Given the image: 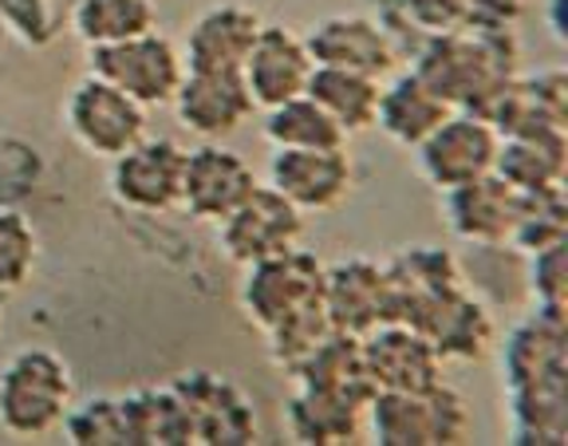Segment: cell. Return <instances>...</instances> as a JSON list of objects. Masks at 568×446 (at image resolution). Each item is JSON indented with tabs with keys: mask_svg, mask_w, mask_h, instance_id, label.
Wrapping results in <instances>:
<instances>
[{
	"mask_svg": "<svg viewBox=\"0 0 568 446\" xmlns=\"http://www.w3.org/2000/svg\"><path fill=\"white\" fill-rule=\"evenodd\" d=\"M446 194V222H450L454 237L481 250H494V245H506L509 233L517 222V194L509 182H501L497 174H481L474 182H462Z\"/></svg>",
	"mask_w": 568,
	"mask_h": 446,
	"instance_id": "d6986e66",
	"label": "cell"
},
{
	"mask_svg": "<svg viewBox=\"0 0 568 446\" xmlns=\"http://www.w3.org/2000/svg\"><path fill=\"white\" fill-rule=\"evenodd\" d=\"M63 430H68V443L80 446H123L131 443V427H126V407L123 395H103V399H88V403H71L68 419H63Z\"/></svg>",
	"mask_w": 568,
	"mask_h": 446,
	"instance_id": "d6a6232c",
	"label": "cell"
},
{
	"mask_svg": "<svg viewBox=\"0 0 568 446\" xmlns=\"http://www.w3.org/2000/svg\"><path fill=\"white\" fill-rule=\"evenodd\" d=\"M261 32V17L245 4H213L190 24L182 63L186 72H241Z\"/></svg>",
	"mask_w": 568,
	"mask_h": 446,
	"instance_id": "ffe728a7",
	"label": "cell"
},
{
	"mask_svg": "<svg viewBox=\"0 0 568 446\" xmlns=\"http://www.w3.org/2000/svg\"><path fill=\"white\" fill-rule=\"evenodd\" d=\"M182 166L186 151L174 139H139L111 159V194L139 214H166L182 197Z\"/></svg>",
	"mask_w": 568,
	"mask_h": 446,
	"instance_id": "9c48e42d",
	"label": "cell"
},
{
	"mask_svg": "<svg viewBox=\"0 0 568 446\" xmlns=\"http://www.w3.org/2000/svg\"><path fill=\"white\" fill-rule=\"evenodd\" d=\"M75 387L55 352L24 348L0 372V427L17 438H44L63 427Z\"/></svg>",
	"mask_w": 568,
	"mask_h": 446,
	"instance_id": "3957f363",
	"label": "cell"
},
{
	"mask_svg": "<svg viewBox=\"0 0 568 446\" xmlns=\"http://www.w3.org/2000/svg\"><path fill=\"white\" fill-rule=\"evenodd\" d=\"M71 24H75V37L88 48H103L154 32L159 12H154L151 0H80L71 12Z\"/></svg>",
	"mask_w": 568,
	"mask_h": 446,
	"instance_id": "f1b7e54d",
	"label": "cell"
},
{
	"mask_svg": "<svg viewBox=\"0 0 568 446\" xmlns=\"http://www.w3.org/2000/svg\"><path fill=\"white\" fill-rule=\"evenodd\" d=\"M494 174L501 182H509L517 194L565 186L568 134H506L497 143Z\"/></svg>",
	"mask_w": 568,
	"mask_h": 446,
	"instance_id": "cb8c5ba5",
	"label": "cell"
},
{
	"mask_svg": "<svg viewBox=\"0 0 568 446\" xmlns=\"http://www.w3.org/2000/svg\"><path fill=\"white\" fill-rule=\"evenodd\" d=\"M568 242V197L565 186L537 190V194H521L517 202V222L509 233V245L521 253H541L552 245Z\"/></svg>",
	"mask_w": 568,
	"mask_h": 446,
	"instance_id": "f546056e",
	"label": "cell"
},
{
	"mask_svg": "<svg viewBox=\"0 0 568 446\" xmlns=\"http://www.w3.org/2000/svg\"><path fill=\"white\" fill-rule=\"evenodd\" d=\"M284 419H288V435L308 446L355 443L359 430H364V410L355 403L312 392V387H296V395L284 407Z\"/></svg>",
	"mask_w": 568,
	"mask_h": 446,
	"instance_id": "4316f807",
	"label": "cell"
},
{
	"mask_svg": "<svg viewBox=\"0 0 568 446\" xmlns=\"http://www.w3.org/2000/svg\"><path fill=\"white\" fill-rule=\"evenodd\" d=\"M379 91H383V80H372V75L344 72V68H312L304 95L316 99L320 108L336 119L339 131L352 139V134H364L375 126Z\"/></svg>",
	"mask_w": 568,
	"mask_h": 446,
	"instance_id": "484cf974",
	"label": "cell"
},
{
	"mask_svg": "<svg viewBox=\"0 0 568 446\" xmlns=\"http://www.w3.org/2000/svg\"><path fill=\"white\" fill-rule=\"evenodd\" d=\"M296 387H312V392L336 395L344 403H355L364 410L375 395L372 372L364 364V344L359 336H347V332H332L308 359L293 372Z\"/></svg>",
	"mask_w": 568,
	"mask_h": 446,
	"instance_id": "603a6c76",
	"label": "cell"
},
{
	"mask_svg": "<svg viewBox=\"0 0 568 446\" xmlns=\"http://www.w3.org/2000/svg\"><path fill=\"white\" fill-rule=\"evenodd\" d=\"M174 392L178 399L186 403L194 443H253L257 438L253 407H248L237 387L217 379V375L186 372L174 384Z\"/></svg>",
	"mask_w": 568,
	"mask_h": 446,
	"instance_id": "ac0fdd59",
	"label": "cell"
},
{
	"mask_svg": "<svg viewBox=\"0 0 568 446\" xmlns=\"http://www.w3.org/2000/svg\"><path fill=\"white\" fill-rule=\"evenodd\" d=\"M324 313L332 328L347 336H367L379 324H390L387 268L367 257H347L324 268Z\"/></svg>",
	"mask_w": 568,
	"mask_h": 446,
	"instance_id": "e0dca14e",
	"label": "cell"
},
{
	"mask_svg": "<svg viewBox=\"0 0 568 446\" xmlns=\"http://www.w3.org/2000/svg\"><path fill=\"white\" fill-rule=\"evenodd\" d=\"M497 143L501 134L494 123L470 111H450L435 131L426 134L418 151V170L435 190H454L462 182H474L481 174H494Z\"/></svg>",
	"mask_w": 568,
	"mask_h": 446,
	"instance_id": "ba28073f",
	"label": "cell"
},
{
	"mask_svg": "<svg viewBox=\"0 0 568 446\" xmlns=\"http://www.w3.org/2000/svg\"><path fill=\"white\" fill-rule=\"evenodd\" d=\"M489 123L501 139L506 134H568V75L560 68L517 75Z\"/></svg>",
	"mask_w": 568,
	"mask_h": 446,
	"instance_id": "44dd1931",
	"label": "cell"
},
{
	"mask_svg": "<svg viewBox=\"0 0 568 446\" xmlns=\"http://www.w3.org/2000/svg\"><path fill=\"white\" fill-rule=\"evenodd\" d=\"M257 179L241 154H233L222 143H202L186 151V166H182V197L178 205L197 222H222L253 194Z\"/></svg>",
	"mask_w": 568,
	"mask_h": 446,
	"instance_id": "8fae6325",
	"label": "cell"
},
{
	"mask_svg": "<svg viewBox=\"0 0 568 446\" xmlns=\"http://www.w3.org/2000/svg\"><path fill=\"white\" fill-rule=\"evenodd\" d=\"M364 423L379 446H462L474 435L470 403L446 384L430 392H375Z\"/></svg>",
	"mask_w": 568,
	"mask_h": 446,
	"instance_id": "7a4b0ae2",
	"label": "cell"
},
{
	"mask_svg": "<svg viewBox=\"0 0 568 446\" xmlns=\"http://www.w3.org/2000/svg\"><path fill=\"white\" fill-rule=\"evenodd\" d=\"M529 288H532V296H537V308H545V313H565V304H568V242L552 245V250L532 253Z\"/></svg>",
	"mask_w": 568,
	"mask_h": 446,
	"instance_id": "836d02e7",
	"label": "cell"
},
{
	"mask_svg": "<svg viewBox=\"0 0 568 446\" xmlns=\"http://www.w3.org/2000/svg\"><path fill=\"white\" fill-rule=\"evenodd\" d=\"M521 48L514 40V28H450L435 32L418 52L410 72L435 88L454 111L489 119L509 83L517 80Z\"/></svg>",
	"mask_w": 568,
	"mask_h": 446,
	"instance_id": "6da1fadb",
	"label": "cell"
},
{
	"mask_svg": "<svg viewBox=\"0 0 568 446\" xmlns=\"http://www.w3.org/2000/svg\"><path fill=\"white\" fill-rule=\"evenodd\" d=\"M506 367L509 387L541 384V379H565L568 375V356H565V313H537L529 321H521L514 328V336L506 339Z\"/></svg>",
	"mask_w": 568,
	"mask_h": 446,
	"instance_id": "7402d4cb",
	"label": "cell"
},
{
	"mask_svg": "<svg viewBox=\"0 0 568 446\" xmlns=\"http://www.w3.org/2000/svg\"><path fill=\"white\" fill-rule=\"evenodd\" d=\"M170 103L178 123L194 131L202 143H225L257 111L241 72H186Z\"/></svg>",
	"mask_w": 568,
	"mask_h": 446,
	"instance_id": "7c38bea8",
	"label": "cell"
},
{
	"mask_svg": "<svg viewBox=\"0 0 568 446\" xmlns=\"http://www.w3.org/2000/svg\"><path fill=\"white\" fill-rule=\"evenodd\" d=\"M525 0H466V28H514Z\"/></svg>",
	"mask_w": 568,
	"mask_h": 446,
	"instance_id": "d590c367",
	"label": "cell"
},
{
	"mask_svg": "<svg viewBox=\"0 0 568 446\" xmlns=\"http://www.w3.org/2000/svg\"><path fill=\"white\" fill-rule=\"evenodd\" d=\"M316 68H344V72L387 80L399 63V48L383 24L367 17H328L304 37Z\"/></svg>",
	"mask_w": 568,
	"mask_h": 446,
	"instance_id": "2e32d148",
	"label": "cell"
},
{
	"mask_svg": "<svg viewBox=\"0 0 568 446\" xmlns=\"http://www.w3.org/2000/svg\"><path fill=\"white\" fill-rule=\"evenodd\" d=\"M407 324L435 344L443 364H450V359L474 364L494 348V316L466 285L446 288V293L423 301L407 316Z\"/></svg>",
	"mask_w": 568,
	"mask_h": 446,
	"instance_id": "30bf717a",
	"label": "cell"
},
{
	"mask_svg": "<svg viewBox=\"0 0 568 446\" xmlns=\"http://www.w3.org/2000/svg\"><path fill=\"white\" fill-rule=\"evenodd\" d=\"M312 68L316 63L304 48V37L288 32L284 24H261L257 40H253L245 63H241V80H245L253 108L268 111L304 95Z\"/></svg>",
	"mask_w": 568,
	"mask_h": 446,
	"instance_id": "9a60e30c",
	"label": "cell"
},
{
	"mask_svg": "<svg viewBox=\"0 0 568 446\" xmlns=\"http://www.w3.org/2000/svg\"><path fill=\"white\" fill-rule=\"evenodd\" d=\"M355 170L347 146L328 151H276L268 159V186L284 194L301 214H324L336 210L352 194Z\"/></svg>",
	"mask_w": 568,
	"mask_h": 446,
	"instance_id": "4fadbf2b",
	"label": "cell"
},
{
	"mask_svg": "<svg viewBox=\"0 0 568 446\" xmlns=\"http://www.w3.org/2000/svg\"><path fill=\"white\" fill-rule=\"evenodd\" d=\"M265 139L276 151H328V146H347V134L336 126V119L308 95L288 99L281 108H268Z\"/></svg>",
	"mask_w": 568,
	"mask_h": 446,
	"instance_id": "83f0119b",
	"label": "cell"
},
{
	"mask_svg": "<svg viewBox=\"0 0 568 446\" xmlns=\"http://www.w3.org/2000/svg\"><path fill=\"white\" fill-rule=\"evenodd\" d=\"M359 344L375 392H430L443 384V356L410 324H379Z\"/></svg>",
	"mask_w": 568,
	"mask_h": 446,
	"instance_id": "5bb4252c",
	"label": "cell"
},
{
	"mask_svg": "<svg viewBox=\"0 0 568 446\" xmlns=\"http://www.w3.org/2000/svg\"><path fill=\"white\" fill-rule=\"evenodd\" d=\"M0 324H4V321H0Z\"/></svg>",
	"mask_w": 568,
	"mask_h": 446,
	"instance_id": "8d00e7d4",
	"label": "cell"
},
{
	"mask_svg": "<svg viewBox=\"0 0 568 446\" xmlns=\"http://www.w3.org/2000/svg\"><path fill=\"white\" fill-rule=\"evenodd\" d=\"M40 261V237L20 210L0 205V296L17 293L32 281Z\"/></svg>",
	"mask_w": 568,
	"mask_h": 446,
	"instance_id": "1f68e13d",
	"label": "cell"
},
{
	"mask_svg": "<svg viewBox=\"0 0 568 446\" xmlns=\"http://www.w3.org/2000/svg\"><path fill=\"white\" fill-rule=\"evenodd\" d=\"M304 237V214L273 186H253V194L217 222V245L233 265H257L276 253L296 250Z\"/></svg>",
	"mask_w": 568,
	"mask_h": 446,
	"instance_id": "52a82bcc",
	"label": "cell"
},
{
	"mask_svg": "<svg viewBox=\"0 0 568 446\" xmlns=\"http://www.w3.org/2000/svg\"><path fill=\"white\" fill-rule=\"evenodd\" d=\"M63 123L71 139L95 159H119L139 139H146V108L91 72L71 88L63 103Z\"/></svg>",
	"mask_w": 568,
	"mask_h": 446,
	"instance_id": "8992f818",
	"label": "cell"
},
{
	"mask_svg": "<svg viewBox=\"0 0 568 446\" xmlns=\"http://www.w3.org/2000/svg\"><path fill=\"white\" fill-rule=\"evenodd\" d=\"M399 9L426 37L466 24V0H399Z\"/></svg>",
	"mask_w": 568,
	"mask_h": 446,
	"instance_id": "e575fe53",
	"label": "cell"
},
{
	"mask_svg": "<svg viewBox=\"0 0 568 446\" xmlns=\"http://www.w3.org/2000/svg\"><path fill=\"white\" fill-rule=\"evenodd\" d=\"M450 103L438 95L435 88H426L415 72H403L379 91V111H375V126L387 134L390 143L399 146H418L426 134L435 131L446 115Z\"/></svg>",
	"mask_w": 568,
	"mask_h": 446,
	"instance_id": "d4e9b609",
	"label": "cell"
},
{
	"mask_svg": "<svg viewBox=\"0 0 568 446\" xmlns=\"http://www.w3.org/2000/svg\"><path fill=\"white\" fill-rule=\"evenodd\" d=\"M88 52H91V75L126 91L146 111L166 108L170 99H174L178 83H182V75H186L182 52L174 48V40L162 37L159 28L142 32L134 40H123V44L88 48Z\"/></svg>",
	"mask_w": 568,
	"mask_h": 446,
	"instance_id": "5b68a950",
	"label": "cell"
},
{
	"mask_svg": "<svg viewBox=\"0 0 568 446\" xmlns=\"http://www.w3.org/2000/svg\"><path fill=\"white\" fill-rule=\"evenodd\" d=\"M320 301H324V265L301 245L257 261V265H245L241 308H245L248 324H257L261 332H273L276 324Z\"/></svg>",
	"mask_w": 568,
	"mask_h": 446,
	"instance_id": "277c9868",
	"label": "cell"
},
{
	"mask_svg": "<svg viewBox=\"0 0 568 446\" xmlns=\"http://www.w3.org/2000/svg\"><path fill=\"white\" fill-rule=\"evenodd\" d=\"M332 332L336 328H332L328 313H324V301H320V304H312V308H304V313L288 316L284 324H276L273 332H265L268 356H273L276 367H284V372L293 375Z\"/></svg>",
	"mask_w": 568,
	"mask_h": 446,
	"instance_id": "4dcf8cb0",
	"label": "cell"
}]
</instances>
